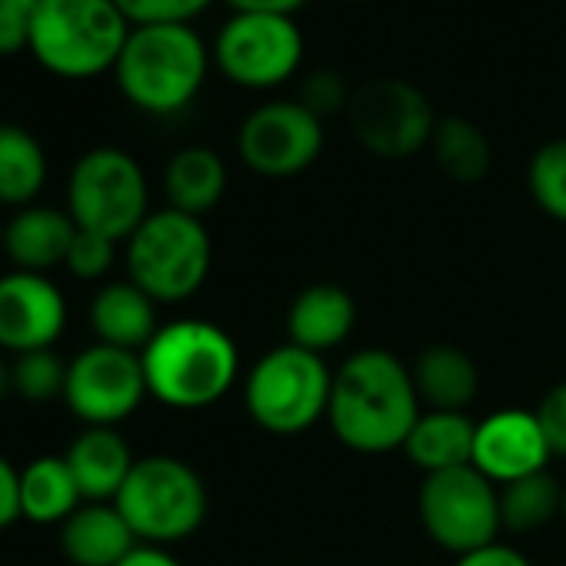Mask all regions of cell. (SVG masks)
I'll return each mask as SVG.
<instances>
[{
    "label": "cell",
    "instance_id": "cell-1",
    "mask_svg": "<svg viewBox=\"0 0 566 566\" xmlns=\"http://www.w3.org/2000/svg\"><path fill=\"white\" fill-rule=\"evenodd\" d=\"M420 413L413 374L390 350H357L334 374L327 423L357 453L403 450Z\"/></svg>",
    "mask_w": 566,
    "mask_h": 566
},
{
    "label": "cell",
    "instance_id": "cell-2",
    "mask_svg": "<svg viewBox=\"0 0 566 566\" xmlns=\"http://www.w3.org/2000/svg\"><path fill=\"white\" fill-rule=\"evenodd\" d=\"M147 394L174 410H203L227 397L240 374L230 334L210 321L164 324L140 350Z\"/></svg>",
    "mask_w": 566,
    "mask_h": 566
},
{
    "label": "cell",
    "instance_id": "cell-3",
    "mask_svg": "<svg viewBox=\"0 0 566 566\" xmlns=\"http://www.w3.org/2000/svg\"><path fill=\"white\" fill-rule=\"evenodd\" d=\"M207 44L190 24H140L114 67L120 94L144 114L184 111L207 81Z\"/></svg>",
    "mask_w": 566,
    "mask_h": 566
},
{
    "label": "cell",
    "instance_id": "cell-4",
    "mask_svg": "<svg viewBox=\"0 0 566 566\" xmlns=\"http://www.w3.org/2000/svg\"><path fill=\"white\" fill-rule=\"evenodd\" d=\"M130 21L114 0H44L31 18L34 61L67 81L101 77L117 67Z\"/></svg>",
    "mask_w": 566,
    "mask_h": 566
},
{
    "label": "cell",
    "instance_id": "cell-5",
    "mask_svg": "<svg viewBox=\"0 0 566 566\" xmlns=\"http://www.w3.org/2000/svg\"><path fill=\"white\" fill-rule=\"evenodd\" d=\"M331 387L334 374L321 354L297 344H280L250 367L243 403L260 430L273 437H297L327 417Z\"/></svg>",
    "mask_w": 566,
    "mask_h": 566
},
{
    "label": "cell",
    "instance_id": "cell-6",
    "mask_svg": "<svg viewBox=\"0 0 566 566\" xmlns=\"http://www.w3.org/2000/svg\"><path fill=\"white\" fill-rule=\"evenodd\" d=\"M213 263V243L200 217L174 207L154 210L127 240V270L154 304L193 297Z\"/></svg>",
    "mask_w": 566,
    "mask_h": 566
},
{
    "label": "cell",
    "instance_id": "cell-7",
    "mask_svg": "<svg viewBox=\"0 0 566 566\" xmlns=\"http://www.w3.org/2000/svg\"><path fill=\"white\" fill-rule=\"evenodd\" d=\"M114 506L140 543L170 546L200 530L207 516V486L190 463L154 453L134 463Z\"/></svg>",
    "mask_w": 566,
    "mask_h": 566
},
{
    "label": "cell",
    "instance_id": "cell-8",
    "mask_svg": "<svg viewBox=\"0 0 566 566\" xmlns=\"http://www.w3.org/2000/svg\"><path fill=\"white\" fill-rule=\"evenodd\" d=\"M147 177L140 164L117 147L87 150L67 180V213L81 230L101 233L114 243L130 240L150 217Z\"/></svg>",
    "mask_w": 566,
    "mask_h": 566
},
{
    "label": "cell",
    "instance_id": "cell-9",
    "mask_svg": "<svg viewBox=\"0 0 566 566\" xmlns=\"http://www.w3.org/2000/svg\"><path fill=\"white\" fill-rule=\"evenodd\" d=\"M417 513L427 536L457 556L496 543L503 530L500 490L476 467L430 473L420 486Z\"/></svg>",
    "mask_w": 566,
    "mask_h": 566
},
{
    "label": "cell",
    "instance_id": "cell-10",
    "mask_svg": "<svg viewBox=\"0 0 566 566\" xmlns=\"http://www.w3.org/2000/svg\"><path fill=\"white\" fill-rule=\"evenodd\" d=\"M213 57L220 74L240 87H280L304 61V34L294 18L233 14L217 34Z\"/></svg>",
    "mask_w": 566,
    "mask_h": 566
},
{
    "label": "cell",
    "instance_id": "cell-11",
    "mask_svg": "<svg viewBox=\"0 0 566 566\" xmlns=\"http://www.w3.org/2000/svg\"><path fill=\"white\" fill-rule=\"evenodd\" d=\"M354 137L377 157L400 160L420 154L437 130V114L427 94L407 81H370L347 104Z\"/></svg>",
    "mask_w": 566,
    "mask_h": 566
},
{
    "label": "cell",
    "instance_id": "cell-12",
    "mask_svg": "<svg viewBox=\"0 0 566 566\" xmlns=\"http://www.w3.org/2000/svg\"><path fill=\"white\" fill-rule=\"evenodd\" d=\"M237 150L260 177H297L324 150V120L301 101H270L247 114L237 134Z\"/></svg>",
    "mask_w": 566,
    "mask_h": 566
},
{
    "label": "cell",
    "instance_id": "cell-13",
    "mask_svg": "<svg viewBox=\"0 0 566 566\" xmlns=\"http://www.w3.org/2000/svg\"><path fill=\"white\" fill-rule=\"evenodd\" d=\"M147 397L140 354L94 344L67 364V407L87 427H117Z\"/></svg>",
    "mask_w": 566,
    "mask_h": 566
},
{
    "label": "cell",
    "instance_id": "cell-14",
    "mask_svg": "<svg viewBox=\"0 0 566 566\" xmlns=\"http://www.w3.org/2000/svg\"><path fill=\"white\" fill-rule=\"evenodd\" d=\"M67 324V304L44 273L14 270L0 276V347L28 354L51 350Z\"/></svg>",
    "mask_w": 566,
    "mask_h": 566
},
{
    "label": "cell",
    "instance_id": "cell-15",
    "mask_svg": "<svg viewBox=\"0 0 566 566\" xmlns=\"http://www.w3.org/2000/svg\"><path fill=\"white\" fill-rule=\"evenodd\" d=\"M553 450L543 437L536 410H496L476 423L473 467L490 483H513L520 476L546 470Z\"/></svg>",
    "mask_w": 566,
    "mask_h": 566
},
{
    "label": "cell",
    "instance_id": "cell-16",
    "mask_svg": "<svg viewBox=\"0 0 566 566\" xmlns=\"http://www.w3.org/2000/svg\"><path fill=\"white\" fill-rule=\"evenodd\" d=\"M84 503H114L134 470L130 443L114 427H87L64 453Z\"/></svg>",
    "mask_w": 566,
    "mask_h": 566
},
{
    "label": "cell",
    "instance_id": "cell-17",
    "mask_svg": "<svg viewBox=\"0 0 566 566\" xmlns=\"http://www.w3.org/2000/svg\"><path fill=\"white\" fill-rule=\"evenodd\" d=\"M357 324V304L354 297L337 287V283H314L301 291L287 311V334L291 344L314 350L324 357V350L340 347Z\"/></svg>",
    "mask_w": 566,
    "mask_h": 566
},
{
    "label": "cell",
    "instance_id": "cell-18",
    "mask_svg": "<svg viewBox=\"0 0 566 566\" xmlns=\"http://www.w3.org/2000/svg\"><path fill=\"white\" fill-rule=\"evenodd\" d=\"M137 543L114 503H81L61 523V546L74 566H117Z\"/></svg>",
    "mask_w": 566,
    "mask_h": 566
},
{
    "label": "cell",
    "instance_id": "cell-19",
    "mask_svg": "<svg viewBox=\"0 0 566 566\" xmlns=\"http://www.w3.org/2000/svg\"><path fill=\"white\" fill-rule=\"evenodd\" d=\"M77 223L67 210L57 207H24L4 227V253L31 273L67 263Z\"/></svg>",
    "mask_w": 566,
    "mask_h": 566
},
{
    "label": "cell",
    "instance_id": "cell-20",
    "mask_svg": "<svg viewBox=\"0 0 566 566\" xmlns=\"http://www.w3.org/2000/svg\"><path fill=\"white\" fill-rule=\"evenodd\" d=\"M91 327L97 334V344L140 354L160 331L157 304L137 287L134 280L107 283L91 304Z\"/></svg>",
    "mask_w": 566,
    "mask_h": 566
},
{
    "label": "cell",
    "instance_id": "cell-21",
    "mask_svg": "<svg viewBox=\"0 0 566 566\" xmlns=\"http://www.w3.org/2000/svg\"><path fill=\"white\" fill-rule=\"evenodd\" d=\"M413 387L420 403L430 410H453L467 413V407L480 394V370L470 360L467 350L453 344H433L427 347L413 364Z\"/></svg>",
    "mask_w": 566,
    "mask_h": 566
},
{
    "label": "cell",
    "instance_id": "cell-22",
    "mask_svg": "<svg viewBox=\"0 0 566 566\" xmlns=\"http://www.w3.org/2000/svg\"><path fill=\"white\" fill-rule=\"evenodd\" d=\"M473 440H476V423L467 413L427 410L417 417L403 443V453L410 457L413 467H420L430 476L443 470L473 467Z\"/></svg>",
    "mask_w": 566,
    "mask_h": 566
},
{
    "label": "cell",
    "instance_id": "cell-23",
    "mask_svg": "<svg viewBox=\"0 0 566 566\" xmlns=\"http://www.w3.org/2000/svg\"><path fill=\"white\" fill-rule=\"evenodd\" d=\"M164 190L174 210L203 217L227 190V167L210 147H184L164 170Z\"/></svg>",
    "mask_w": 566,
    "mask_h": 566
},
{
    "label": "cell",
    "instance_id": "cell-24",
    "mask_svg": "<svg viewBox=\"0 0 566 566\" xmlns=\"http://www.w3.org/2000/svg\"><path fill=\"white\" fill-rule=\"evenodd\" d=\"M84 503L64 457H38L21 470V513L31 523H64Z\"/></svg>",
    "mask_w": 566,
    "mask_h": 566
},
{
    "label": "cell",
    "instance_id": "cell-25",
    "mask_svg": "<svg viewBox=\"0 0 566 566\" xmlns=\"http://www.w3.org/2000/svg\"><path fill=\"white\" fill-rule=\"evenodd\" d=\"M48 180V154L41 140L18 127L0 124V203L28 207Z\"/></svg>",
    "mask_w": 566,
    "mask_h": 566
},
{
    "label": "cell",
    "instance_id": "cell-26",
    "mask_svg": "<svg viewBox=\"0 0 566 566\" xmlns=\"http://www.w3.org/2000/svg\"><path fill=\"white\" fill-rule=\"evenodd\" d=\"M556 513H563V486L549 470L500 486V523L510 533L543 530Z\"/></svg>",
    "mask_w": 566,
    "mask_h": 566
},
{
    "label": "cell",
    "instance_id": "cell-27",
    "mask_svg": "<svg viewBox=\"0 0 566 566\" xmlns=\"http://www.w3.org/2000/svg\"><path fill=\"white\" fill-rule=\"evenodd\" d=\"M430 147H433V157H437L440 170L457 184H476V180H483L490 174V164H493L490 140L467 117L437 120Z\"/></svg>",
    "mask_w": 566,
    "mask_h": 566
},
{
    "label": "cell",
    "instance_id": "cell-28",
    "mask_svg": "<svg viewBox=\"0 0 566 566\" xmlns=\"http://www.w3.org/2000/svg\"><path fill=\"white\" fill-rule=\"evenodd\" d=\"M526 187L546 217L566 223V137L549 140L533 154L526 167Z\"/></svg>",
    "mask_w": 566,
    "mask_h": 566
},
{
    "label": "cell",
    "instance_id": "cell-29",
    "mask_svg": "<svg viewBox=\"0 0 566 566\" xmlns=\"http://www.w3.org/2000/svg\"><path fill=\"white\" fill-rule=\"evenodd\" d=\"M11 384L14 394H21L31 403H51L64 397L67 387V364L54 350H28L18 354L11 364Z\"/></svg>",
    "mask_w": 566,
    "mask_h": 566
},
{
    "label": "cell",
    "instance_id": "cell-30",
    "mask_svg": "<svg viewBox=\"0 0 566 566\" xmlns=\"http://www.w3.org/2000/svg\"><path fill=\"white\" fill-rule=\"evenodd\" d=\"M130 21V28L140 24H190L197 14L210 8V0H114Z\"/></svg>",
    "mask_w": 566,
    "mask_h": 566
},
{
    "label": "cell",
    "instance_id": "cell-31",
    "mask_svg": "<svg viewBox=\"0 0 566 566\" xmlns=\"http://www.w3.org/2000/svg\"><path fill=\"white\" fill-rule=\"evenodd\" d=\"M114 256H117V243L114 240L77 227V237L71 243V253H67L64 266L74 276H81V280H97V276H104L114 266Z\"/></svg>",
    "mask_w": 566,
    "mask_h": 566
},
{
    "label": "cell",
    "instance_id": "cell-32",
    "mask_svg": "<svg viewBox=\"0 0 566 566\" xmlns=\"http://www.w3.org/2000/svg\"><path fill=\"white\" fill-rule=\"evenodd\" d=\"M314 117H331V114H337V111H344L347 104H350V94H347V84H344V77L337 74V71H314V74H307L304 77V84H301V97H297Z\"/></svg>",
    "mask_w": 566,
    "mask_h": 566
},
{
    "label": "cell",
    "instance_id": "cell-33",
    "mask_svg": "<svg viewBox=\"0 0 566 566\" xmlns=\"http://www.w3.org/2000/svg\"><path fill=\"white\" fill-rule=\"evenodd\" d=\"M536 420L543 427V437L553 450V457H566V380L556 384L536 407Z\"/></svg>",
    "mask_w": 566,
    "mask_h": 566
},
{
    "label": "cell",
    "instance_id": "cell-34",
    "mask_svg": "<svg viewBox=\"0 0 566 566\" xmlns=\"http://www.w3.org/2000/svg\"><path fill=\"white\" fill-rule=\"evenodd\" d=\"M21 516V470L8 457H0V530H8Z\"/></svg>",
    "mask_w": 566,
    "mask_h": 566
},
{
    "label": "cell",
    "instance_id": "cell-35",
    "mask_svg": "<svg viewBox=\"0 0 566 566\" xmlns=\"http://www.w3.org/2000/svg\"><path fill=\"white\" fill-rule=\"evenodd\" d=\"M31 48V18L11 8H0V57Z\"/></svg>",
    "mask_w": 566,
    "mask_h": 566
},
{
    "label": "cell",
    "instance_id": "cell-36",
    "mask_svg": "<svg viewBox=\"0 0 566 566\" xmlns=\"http://www.w3.org/2000/svg\"><path fill=\"white\" fill-rule=\"evenodd\" d=\"M457 566H533L520 549L506 546V543H490V546H480L473 553H463L457 559Z\"/></svg>",
    "mask_w": 566,
    "mask_h": 566
},
{
    "label": "cell",
    "instance_id": "cell-37",
    "mask_svg": "<svg viewBox=\"0 0 566 566\" xmlns=\"http://www.w3.org/2000/svg\"><path fill=\"white\" fill-rule=\"evenodd\" d=\"M237 14H276V18H294L307 0H227Z\"/></svg>",
    "mask_w": 566,
    "mask_h": 566
},
{
    "label": "cell",
    "instance_id": "cell-38",
    "mask_svg": "<svg viewBox=\"0 0 566 566\" xmlns=\"http://www.w3.org/2000/svg\"><path fill=\"white\" fill-rule=\"evenodd\" d=\"M117 566H180L177 556L167 546H154V543H137Z\"/></svg>",
    "mask_w": 566,
    "mask_h": 566
},
{
    "label": "cell",
    "instance_id": "cell-39",
    "mask_svg": "<svg viewBox=\"0 0 566 566\" xmlns=\"http://www.w3.org/2000/svg\"><path fill=\"white\" fill-rule=\"evenodd\" d=\"M44 4V0H0V8H11V11H21L28 18H34V11Z\"/></svg>",
    "mask_w": 566,
    "mask_h": 566
},
{
    "label": "cell",
    "instance_id": "cell-40",
    "mask_svg": "<svg viewBox=\"0 0 566 566\" xmlns=\"http://www.w3.org/2000/svg\"><path fill=\"white\" fill-rule=\"evenodd\" d=\"M11 394H14V384H11V364H4V357H0V403H4Z\"/></svg>",
    "mask_w": 566,
    "mask_h": 566
},
{
    "label": "cell",
    "instance_id": "cell-41",
    "mask_svg": "<svg viewBox=\"0 0 566 566\" xmlns=\"http://www.w3.org/2000/svg\"><path fill=\"white\" fill-rule=\"evenodd\" d=\"M563 516H566V486H563Z\"/></svg>",
    "mask_w": 566,
    "mask_h": 566
},
{
    "label": "cell",
    "instance_id": "cell-42",
    "mask_svg": "<svg viewBox=\"0 0 566 566\" xmlns=\"http://www.w3.org/2000/svg\"><path fill=\"white\" fill-rule=\"evenodd\" d=\"M0 247H4V227H0Z\"/></svg>",
    "mask_w": 566,
    "mask_h": 566
}]
</instances>
